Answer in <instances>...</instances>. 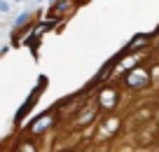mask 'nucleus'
Here are the masks:
<instances>
[{"instance_id": "obj_1", "label": "nucleus", "mask_w": 159, "mask_h": 152, "mask_svg": "<svg viewBox=\"0 0 159 152\" xmlns=\"http://www.w3.org/2000/svg\"><path fill=\"white\" fill-rule=\"evenodd\" d=\"M148 84H150V75H148V70H143V68H134L126 75V87H131V89H143V87H148Z\"/></svg>"}, {"instance_id": "obj_2", "label": "nucleus", "mask_w": 159, "mask_h": 152, "mask_svg": "<svg viewBox=\"0 0 159 152\" xmlns=\"http://www.w3.org/2000/svg\"><path fill=\"white\" fill-rule=\"evenodd\" d=\"M94 117H96V108H89V110H84V115L77 119V124H80V127H84V124H89Z\"/></svg>"}, {"instance_id": "obj_3", "label": "nucleus", "mask_w": 159, "mask_h": 152, "mask_svg": "<svg viewBox=\"0 0 159 152\" xmlns=\"http://www.w3.org/2000/svg\"><path fill=\"white\" fill-rule=\"evenodd\" d=\"M101 101H103V105H105V108H108V105L112 108V105H115V101H117V94H115V91H103Z\"/></svg>"}]
</instances>
